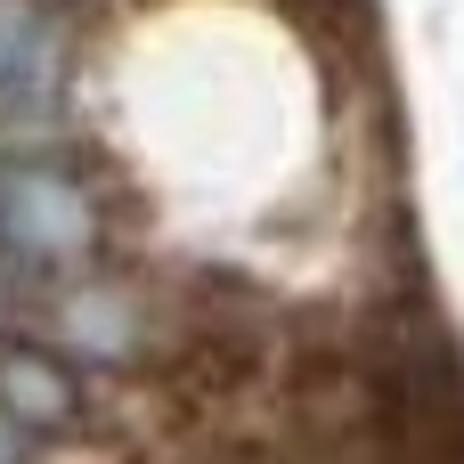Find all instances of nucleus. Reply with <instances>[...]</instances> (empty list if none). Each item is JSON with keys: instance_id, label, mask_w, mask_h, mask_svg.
I'll return each mask as SVG.
<instances>
[{"instance_id": "1", "label": "nucleus", "mask_w": 464, "mask_h": 464, "mask_svg": "<svg viewBox=\"0 0 464 464\" xmlns=\"http://www.w3.org/2000/svg\"><path fill=\"white\" fill-rule=\"evenodd\" d=\"M0 212H8V228H16V245H33V253H65V245L90 237V204H82L57 171H16V179L0 188Z\"/></svg>"}, {"instance_id": "2", "label": "nucleus", "mask_w": 464, "mask_h": 464, "mask_svg": "<svg viewBox=\"0 0 464 464\" xmlns=\"http://www.w3.org/2000/svg\"><path fill=\"white\" fill-rule=\"evenodd\" d=\"M0 400H8V416H33V424H57L65 416V383L41 359H8L0 367Z\"/></svg>"}, {"instance_id": "3", "label": "nucleus", "mask_w": 464, "mask_h": 464, "mask_svg": "<svg viewBox=\"0 0 464 464\" xmlns=\"http://www.w3.org/2000/svg\"><path fill=\"white\" fill-rule=\"evenodd\" d=\"M73 334H82V343H122V310L90 294V302H73Z\"/></svg>"}, {"instance_id": "4", "label": "nucleus", "mask_w": 464, "mask_h": 464, "mask_svg": "<svg viewBox=\"0 0 464 464\" xmlns=\"http://www.w3.org/2000/svg\"><path fill=\"white\" fill-rule=\"evenodd\" d=\"M0 464H8V432H0Z\"/></svg>"}]
</instances>
